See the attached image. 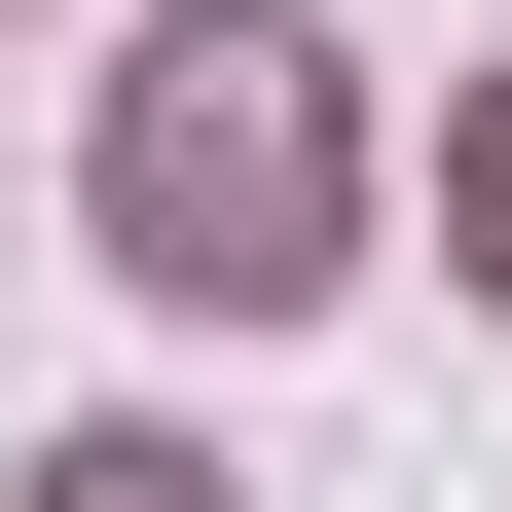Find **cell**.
Returning a JSON list of instances; mask_svg holds the SVG:
<instances>
[{
    "label": "cell",
    "mask_w": 512,
    "mask_h": 512,
    "mask_svg": "<svg viewBox=\"0 0 512 512\" xmlns=\"http://www.w3.org/2000/svg\"><path fill=\"white\" fill-rule=\"evenodd\" d=\"M110 256H147V293H330V74H293V37H147V110H110Z\"/></svg>",
    "instance_id": "cell-1"
},
{
    "label": "cell",
    "mask_w": 512,
    "mask_h": 512,
    "mask_svg": "<svg viewBox=\"0 0 512 512\" xmlns=\"http://www.w3.org/2000/svg\"><path fill=\"white\" fill-rule=\"evenodd\" d=\"M37 512H220V476H183V439H74V476H37Z\"/></svg>",
    "instance_id": "cell-2"
},
{
    "label": "cell",
    "mask_w": 512,
    "mask_h": 512,
    "mask_svg": "<svg viewBox=\"0 0 512 512\" xmlns=\"http://www.w3.org/2000/svg\"><path fill=\"white\" fill-rule=\"evenodd\" d=\"M439 220H476V293H512V110H476V147H439Z\"/></svg>",
    "instance_id": "cell-3"
}]
</instances>
